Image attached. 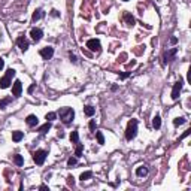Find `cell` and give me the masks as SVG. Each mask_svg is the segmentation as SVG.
Listing matches in <instances>:
<instances>
[{"label": "cell", "instance_id": "1", "mask_svg": "<svg viewBox=\"0 0 191 191\" xmlns=\"http://www.w3.org/2000/svg\"><path fill=\"white\" fill-rule=\"evenodd\" d=\"M58 115H60V120L63 121L64 125H70L73 118H75V111L72 108H61L58 111Z\"/></svg>", "mask_w": 191, "mask_h": 191}, {"label": "cell", "instance_id": "2", "mask_svg": "<svg viewBox=\"0 0 191 191\" xmlns=\"http://www.w3.org/2000/svg\"><path fill=\"white\" fill-rule=\"evenodd\" d=\"M136 134H137V120H130L125 129V139L132 141L136 137Z\"/></svg>", "mask_w": 191, "mask_h": 191}, {"label": "cell", "instance_id": "3", "mask_svg": "<svg viewBox=\"0 0 191 191\" xmlns=\"http://www.w3.org/2000/svg\"><path fill=\"white\" fill-rule=\"evenodd\" d=\"M14 76H15V70L14 69H8L6 73H5V76L0 79V88H2V90L9 88L10 84H12V78H14Z\"/></svg>", "mask_w": 191, "mask_h": 191}, {"label": "cell", "instance_id": "4", "mask_svg": "<svg viewBox=\"0 0 191 191\" xmlns=\"http://www.w3.org/2000/svg\"><path fill=\"white\" fill-rule=\"evenodd\" d=\"M46 155H48V152L43 151V149H37L34 154H33V161L37 164V166H42V164L45 163L46 160Z\"/></svg>", "mask_w": 191, "mask_h": 191}, {"label": "cell", "instance_id": "5", "mask_svg": "<svg viewBox=\"0 0 191 191\" xmlns=\"http://www.w3.org/2000/svg\"><path fill=\"white\" fill-rule=\"evenodd\" d=\"M87 48L90 51H93V52H100V51H101V43H100L99 39H90L87 42Z\"/></svg>", "mask_w": 191, "mask_h": 191}, {"label": "cell", "instance_id": "6", "mask_svg": "<svg viewBox=\"0 0 191 191\" xmlns=\"http://www.w3.org/2000/svg\"><path fill=\"white\" fill-rule=\"evenodd\" d=\"M182 85H184V81H182V79H179L178 82H175V85H173V88H172V99H173V100H178L179 93H181V90H182Z\"/></svg>", "mask_w": 191, "mask_h": 191}, {"label": "cell", "instance_id": "7", "mask_svg": "<svg viewBox=\"0 0 191 191\" xmlns=\"http://www.w3.org/2000/svg\"><path fill=\"white\" fill-rule=\"evenodd\" d=\"M39 54H41V57L43 60H51V58H52V55H54V48L52 46H45V48L41 49Z\"/></svg>", "mask_w": 191, "mask_h": 191}, {"label": "cell", "instance_id": "8", "mask_svg": "<svg viewBox=\"0 0 191 191\" xmlns=\"http://www.w3.org/2000/svg\"><path fill=\"white\" fill-rule=\"evenodd\" d=\"M17 43H18V46H20V49L22 51V52H25L29 48H30V45H29V41L25 39V36L24 34H21V36H18V39H17Z\"/></svg>", "mask_w": 191, "mask_h": 191}, {"label": "cell", "instance_id": "9", "mask_svg": "<svg viewBox=\"0 0 191 191\" xmlns=\"http://www.w3.org/2000/svg\"><path fill=\"white\" fill-rule=\"evenodd\" d=\"M178 54V49L176 48H172V49H169L166 54L163 55V63L166 64V63H169V61H172L173 58H175V55Z\"/></svg>", "mask_w": 191, "mask_h": 191}, {"label": "cell", "instance_id": "10", "mask_svg": "<svg viewBox=\"0 0 191 191\" xmlns=\"http://www.w3.org/2000/svg\"><path fill=\"white\" fill-rule=\"evenodd\" d=\"M21 93H22V84H21V81H15L12 84V94L15 97H20Z\"/></svg>", "mask_w": 191, "mask_h": 191}, {"label": "cell", "instance_id": "11", "mask_svg": "<svg viewBox=\"0 0 191 191\" xmlns=\"http://www.w3.org/2000/svg\"><path fill=\"white\" fill-rule=\"evenodd\" d=\"M30 36H31V39H33L34 42H39V41L42 39V36H43V31H42L41 29H31Z\"/></svg>", "mask_w": 191, "mask_h": 191}, {"label": "cell", "instance_id": "12", "mask_svg": "<svg viewBox=\"0 0 191 191\" xmlns=\"http://www.w3.org/2000/svg\"><path fill=\"white\" fill-rule=\"evenodd\" d=\"M25 122H27V125H29V127H36L37 124H39V118H37L36 115H33V113H31V115H29L27 118H25Z\"/></svg>", "mask_w": 191, "mask_h": 191}, {"label": "cell", "instance_id": "13", "mask_svg": "<svg viewBox=\"0 0 191 191\" xmlns=\"http://www.w3.org/2000/svg\"><path fill=\"white\" fill-rule=\"evenodd\" d=\"M124 21H125V24L127 25H129V27H133V25H134V18H133V15L132 14H129V12H125V14H124Z\"/></svg>", "mask_w": 191, "mask_h": 191}, {"label": "cell", "instance_id": "14", "mask_svg": "<svg viewBox=\"0 0 191 191\" xmlns=\"http://www.w3.org/2000/svg\"><path fill=\"white\" fill-rule=\"evenodd\" d=\"M148 167L146 166H139L137 169H136V176H139V178H143V176H146L148 175Z\"/></svg>", "mask_w": 191, "mask_h": 191}, {"label": "cell", "instance_id": "15", "mask_svg": "<svg viewBox=\"0 0 191 191\" xmlns=\"http://www.w3.org/2000/svg\"><path fill=\"white\" fill-rule=\"evenodd\" d=\"M84 113L87 117H93L94 113H96V108H93V106H90V105H87L85 108H84Z\"/></svg>", "mask_w": 191, "mask_h": 191}, {"label": "cell", "instance_id": "16", "mask_svg": "<svg viewBox=\"0 0 191 191\" xmlns=\"http://www.w3.org/2000/svg\"><path fill=\"white\" fill-rule=\"evenodd\" d=\"M22 137H24L22 132H14V133H12V141H14V142H20Z\"/></svg>", "mask_w": 191, "mask_h": 191}, {"label": "cell", "instance_id": "17", "mask_svg": "<svg viewBox=\"0 0 191 191\" xmlns=\"http://www.w3.org/2000/svg\"><path fill=\"white\" fill-rule=\"evenodd\" d=\"M43 17V12H42V9H36L34 12H33V17H31V20L33 21H37V20H41Z\"/></svg>", "mask_w": 191, "mask_h": 191}, {"label": "cell", "instance_id": "18", "mask_svg": "<svg viewBox=\"0 0 191 191\" xmlns=\"http://www.w3.org/2000/svg\"><path fill=\"white\" fill-rule=\"evenodd\" d=\"M91 176H93V172H91V170H87V172H82V173H81L79 179L84 182V181H87V179H90Z\"/></svg>", "mask_w": 191, "mask_h": 191}, {"label": "cell", "instance_id": "19", "mask_svg": "<svg viewBox=\"0 0 191 191\" xmlns=\"http://www.w3.org/2000/svg\"><path fill=\"white\" fill-rule=\"evenodd\" d=\"M152 125H154L155 130H158L160 127H161V118H160V115H155V117H154V120H152Z\"/></svg>", "mask_w": 191, "mask_h": 191}, {"label": "cell", "instance_id": "20", "mask_svg": "<svg viewBox=\"0 0 191 191\" xmlns=\"http://www.w3.org/2000/svg\"><path fill=\"white\" fill-rule=\"evenodd\" d=\"M49 129H51V122H49V121H46V122H45L43 125H41V127H39V130H37V132L43 134V133H46V132H48Z\"/></svg>", "mask_w": 191, "mask_h": 191}, {"label": "cell", "instance_id": "21", "mask_svg": "<svg viewBox=\"0 0 191 191\" xmlns=\"http://www.w3.org/2000/svg\"><path fill=\"white\" fill-rule=\"evenodd\" d=\"M12 101V99L10 97H6V99H2L0 100V109H6V106Z\"/></svg>", "mask_w": 191, "mask_h": 191}, {"label": "cell", "instance_id": "22", "mask_svg": "<svg viewBox=\"0 0 191 191\" xmlns=\"http://www.w3.org/2000/svg\"><path fill=\"white\" fill-rule=\"evenodd\" d=\"M14 161H15L17 166H22V164H24V158H22V155H20V154L14 155Z\"/></svg>", "mask_w": 191, "mask_h": 191}, {"label": "cell", "instance_id": "23", "mask_svg": "<svg viewBox=\"0 0 191 191\" xmlns=\"http://www.w3.org/2000/svg\"><path fill=\"white\" fill-rule=\"evenodd\" d=\"M96 137H97L99 145H103L105 143V136H103V133H101V132H96Z\"/></svg>", "mask_w": 191, "mask_h": 191}, {"label": "cell", "instance_id": "24", "mask_svg": "<svg viewBox=\"0 0 191 191\" xmlns=\"http://www.w3.org/2000/svg\"><path fill=\"white\" fill-rule=\"evenodd\" d=\"M187 122V120L184 118V117H178V118H175L173 120V124L178 127V125H182V124H185Z\"/></svg>", "mask_w": 191, "mask_h": 191}, {"label": "cell", "instance_id": "25", "mask_svg": "<svg viewBox=\"0 0 191 191\" xmlns=\"http://www.w3.org/2000/svg\"><path fill=\"white\" fill-rule=\"evenodd\" d=\"M70 141H72L73 143H79V134H78V132H72Z\"/></svg>", "mask_w": 191, "mask_h": 191}, {"label": "cell", "instance_id": "26", "mask_svg": "<svg viewBox=\"0 0 191 191\" xmlns=\"http://www.w3.org/2000/svg\"><path fill=\"white\" fill-rule=\"evenodd\" d=\"M75 155H76V158L82 157V145H81V143H76V152H75Z\"/></svg>", "mask_w": 191, "mask_h": 191}, {"label": "cell", "instance_id": "27", "mask_svg": "<svg viewBox=\"0 0 191 191\" xmlns=\"http://www.w3.org/2000/svg\"><path fill=\"white\" fill-rule=\"evenodd\" d=\"M45 118H46V120H48V121L51 122V121H54V120L57 118V113H55V112H48Z\"/></svg>", "mask_w": 191, "mask_h": 191}, {"label": "cell", "instance_id": "28", "mask_svg": "<svg viewBox=\"0 0 191 191\" xmlns=\"http://www.w3.org/2000/svg\"><path fill=\"white\" fill-rule=\"evenodd\" d=\"M76 163H78V158H76V157H70V158L67 160V166H69V167L76 166Z\"/></svg>", "mask_w": 191, "mask_h": 191}, {"label": "cell", "instance_id": "29", "mask_svg": "<svg viewBox=\"0 0 191 191\" xmlns=\"http://www.w3.org/2000/svg\"><path fill=\"white\" fill-rule=\"evenodd\" d=\"M67 184H69L70 187L75 185V178H73V176H69V178H67Z\"/></svg>", "mask_w": 191, "mask_h": 191}, {"label": "cell", "instance_id": "30", "mask_svg": "<svg viewBox=\"0 0 191 191\" xmlns=\"http://www.w3.org/2000/svg\"><path fill=\"white\" fill-rule=\"evenodd\" d=\"M90 130H91V132H96V122H94V120L90 121Z\"/></svg>", "mask_w": 191, "mask_h": 191}, {"label": "cell", "instance_id": "31", "mask_svg": "<svg viewBox=\"0 0 191 191\" xmlns=\"http://www.w3.org/2000/svg\"><path fill=\"white\" fill-rule=\"evenodd\" d=\"M129 75H130V72H125V73H121V75H120V78H121V79H125V78H129Z\"/></svg>", "mask_w": 191, "mask_h": 191}, {"label": "cell", "instance_id": "32", "mask_svg": "<svg viewBox=\"0 0 191 191\" xmlns=\"http://www.w3.org/2000/svg\"><path fill=\"white\" fill-rule=\"evenodd\" d=\"M69 55H70V60H72L73 63H76V61H78V58H76V55H75V54H72V52H70Z\"/></svg>", "mask_w": 191, "mask_h": 191}, {"label": "cell", "instance_id": "33", "mask_svg": "<svg viewBox=\"0 0 191 191\" xmlns=\"http://www.w3.org/2000/svg\"><path fill=\"white\" fill-rule=\"evenodd\" d=\"M3 67H5V60H3L2 57H0V70H2Z\"/></svg>", "mask_w": 191, "mask_h": 191}, {"label": "cell", "instance_id": "34", "mask_svg": "<svg viewBox=\"0 0 191 191\" xmlns=\"http://www.w3.org/2000/svg\"><path fill=\"white\" fill-rule=\"evenodd\" d=\"M190 133H191V130H185V133L181 136V139H184V137H187V136H190Z\"/></svg>", "mask_w": 191, "mask_h": 191}, {"label": "cell", "instance_id": "35", "mask_svg": "<svg viewBox=\"0 0 191 191\" xmlns=\"http://www.w3.org/2000/svg\"><path fill=\"white\" fill-rule=\"evenodd\" d=\"M176 42H178V39H176V37H170V43H173V45H175Z\"/></svg>", "mask_w": 191, "mask_h": 191}, {"label": "cell", "instance_id": "36", "mask_svg": "<svg viewBox=\"0 0 191 191\" xmlns=\"http://www.w3.org/2000/svg\"><path fill=\"white\" fill-rule=\"evenodd\" d=\"M51 15H52V17H58V12L54 9V10H52V14H51Z\"/></svg>", "mask_w": 191, "mask_h": 191}, {"label": "cell", "instance_id": "37", "mask_svg": "<svg viewBox=\"0 0 191 191\" xmlns=\"http://www.w3.org/2000/svg\"><path fill=\"white\" fill-rule=\"evenodd\" d=\"M39 188H41V190H49V188H48V187H46V185H41V187H39Z\"/></svg>", "mask_w": 191, "mask_h": 191}, {"label": "cell", "instance_id": "38", "mask_svg": "<svg viewBox=\"0 0 191 191\" xmlns=\"http://www.w3.org/2000/svg\"><path fill=\"white\" fill-rule=\"evenodd\" d=\"M122 2H129V0H122Z\"/></svg>", "mask_w": 191, "mask_h": 191}]
</instances>
